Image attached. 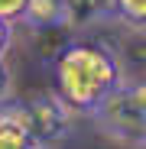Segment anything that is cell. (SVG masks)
<instances>
[{
    "mask_svg": "<svg viewBox=\"0 0 146 149\" xmlns=\"http://www.w3.org/2000/svg\"><path fill=\"white\" fill-rule=\"evenodd\" d=\"M91 120L107 139L146 149V81H124Z\"/></svg>",
    "mask_w": 146,
    "mask_h": 149,
    "instance_id": "obj_2",
    "label": "cell"
},
{
    "mask_svg": "<svg viewBox=\"0 0 146 149\" xmlns=\"http://www.w3.org/2000/svg\"><path fill=\"white\" fill-rule=\"evenodd\" d=\"M10 91H13V71H10V65L3 58H0V104L10 101Z\"/></svg>",
    "mask_w": 146,
    "mask_h": 149,
    "instance_id": "obj_9",
    "label": "cell"
},
{
    "mask_svg": "<svg viewBox=\"0 0 146 149\" xmlns=\"http://www.w3.org/2000/svg\"><path fill=\"white\" fill-rule=\"evenodd\" d=\"M0 149H49L33 133L20 101L0 104Z\"/></svg>",
    "mask_w": 146,
    "mask_h": 149,
    "instance_id": "obj_4",
    "label": "cell"
},
{
    "mask_svg": "<svg viewBox=\"0 0 146 149\" xmlns=\"http://www.w3.org/2000/svg\"><path fill=\"white\" fill-rule=\"evenodd\" d=\"M23 23H26L29 29L71 26V0H29Z\"/></svg>",
    "mask_w": 146,
    "mask_h": 149,
    "instance_id": "obj_5",
    "label": "cell"
},
{
    "mask_svg": "<svg viewBox=\"0 0 146 149\" xmlns=\"http://www.w3.org/2000/svg\"><path fill=\"white\" fill-rule=\"evenodd\" d=\"M26 7H29V0H0V16L10 23H23Z\"/></svg>",
    "mask_w": 146,
    "mask_h": 149,
    "instance_id": "obj_8",
    "label": "cell"
},
{
    "mask_svg": "<svg viewBox=\"0 0 146 149\" xmlns=\"http://www.w3.org/2000/svg\"><path fill=\"white\" fill-rule=\"evenodd\" d=\"M117 23L146 33V0H117Z\"/></svg>",
    "mask_w": 146,
    "mask_h": 149,
    "instance_id": "obj_7",
    "label": "cell"
},
{
    "mask_svg": "<svg viewBox=\"0 0 146 149\" xmlns=\"http://www.w3.org/2000/svg\"><path fill=\"white\" fill-rule=\"evenodd\" d=\"M13 26H16V23H10V19L0 16V58L7 55V49H10V42H13Z\"/></svg>",
    "mask_w": 146,
    "mask_h": 149,
    "instance_id": "obj_10",
    "label": "cell"
},
{
    "mask_svg": "<svg viewBox=\"0 0 146 149\" xmlns=\"http://www.w3.org/2000/svg\"><path fill=\"white\" fill-rule=\"evenodd\" d=\"M52 71H55V91L81 117H94L101 104L124 84V65L117 52L91 39H75L62 45Z\"/></svg>",
    "mask_w": 146,
    "mask_h": 149,
    "instance_id": "obj_1",
    "label": "cell"
},
{
    "mask_svg": "<svg viewBox=\"0 0 146 149\" xmlns=\"http://www.w3.org/2000/svg\"><path fill=\"white\" fill-rule=\"evenodd\" d=\"M20 104H23V113H26L33 133L45 146H52V143H59V139H65L71 133V113H75V110L62 101L59 91L33 94L29 101H20Z\"/></svg>",
    "mask_w": 146,
    "mask_h": 149,
    "instance_id": "obj_3",
    "label": "cell"
},
{
    "mask_svg": "<svg viewBox=\"0 0 146 149\" xmlns=\"http://www.w3.org/2000/svg\"><path fill=\"white\" fill-rule=\"evenodd\" d=\"M78 19H117V0H71V23Z\"/></svg>",
    "mask_w": 146,
    "mask_h": 149,
    "instance_id": "obj_6",
    "label": "cell"
}]
</instances>
